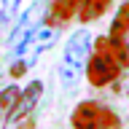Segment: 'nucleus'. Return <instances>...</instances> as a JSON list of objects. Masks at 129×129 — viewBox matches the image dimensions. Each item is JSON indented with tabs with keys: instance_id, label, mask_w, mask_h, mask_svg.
I'll return each instance as SVG.
<instances>
[{
	"instance_id": "obj_1",
	"label": "nucleus",
	"mask_w": 129,
	"mask_h": 129,
	"mask_svg": "<svg viewBox=\"0 0 129 129\" xmlns=\"http://www.w3.org/2000/svg\"><path fill=\"white\" fill-rule=\"evenodd\" d=\"M126 64H129V48L121 43H113L108 35H102L91 43V54L86 62V81L97 89L116 83Z\"/></svg>"
},
{
	"instance_id": "obj_2",
	"label": "nucleus",
	"mask_w": 129,
	"mask_h": 129,
	"mask_svg": "<svg viewBox=\"0 0 129 129\" xmlns=\"http://www.w3.org/2000/svg\"><path fill=\"white\" fill-rule=\"evenodd\" d=\"M91 32L83 27V30H75L64 43L62 59H59V83H62L64 91H73L78 86V81L83 78L86 73V62L89 54H91Z\"/></svg>"
},
{
	"instance_id": "obj_3",
	"label": "nucleus",
	"mask_w": 129,
	"mask_h": 129,
	"mask_svg": "<svg viewBox=\"0 0 129 129\" xmlns=\"http://www.w3.org/2000/svg\"><path fill=\"white\" fill-rule=\"evenodd\" d=\"M73 129H124L118 113L100 100H81L70 113Z\"/></svg>"
},
{
	"instance_id": "obj_4",
	"label": "nucleus",
	"mask_w": 129,
	"mask_h": 129,
	"mask_svg": "<svg viewBox=\"0 0 129 129\" xmlns=\"http://www.w3.org/2000/svg\"><path fill=\"white\" fill-rule=\"evenodd\" d=\"M40 16H43V6H40V3H32L27 11H22V19L16 22V27L11 30V35H8V48H11L16 56L24 54L27 40L32 38V32L38 30V24H43Z\"/></svg>"
},
{
	"instance_id": "obj_5",
	"label": "nucleus",
	"mask_w": 129,
	"mask_h": 129,
	"mask_svg": "<svg viewBox=\"0 0 129 129\" xmlns=\"http://www.w3.org/2000/svg\"><path fill=\"white\" fill-rule=\"evenodd\" d=\"M40 94H43V83H40V81H30V83L19 91V100H16L11 116L6 118V126L8 129H19V126H22L24 121L30 118V113L38 108Z\"/></svg>"
},
{
	"instance_id": "obj_6",
	"label": "nucleus",
	"mask_w": 129,
	"mask_h": 129,
	"mask_svg": "<svg viewBox=\"0 0 129 129\" xmlns=\"http://www.w3.org/2000/svg\"><path fill=\"white\" fill-rule=\"evenodd\" d=\"M78 8H81V0H51V6L46 8V24L48 27H62L78 16Z\"/></svg>"
},
{
	"instance_id": "obj_7",
	"label": "nucleus",
	"mask_w": 129,
	"mask_h": 129,
	"mask_svg": "<svg viewBox=\"0 0 129 129\" xmlns=\"http://www.w3.org/2000/svg\"><path fill=\"white\" fill-rule=\"evenodd\" d=\"M113 0H81V8H78V19L83 24L94 22V19H100V16L108 14V8H110Z\"/></svg>"
},
{
	"instance_id": "obj_8",
	"label": "nucleus",
	"mask_w": 129,
	"mask_h": 129,
	"mask_svg": "<svg viewBox=\"0 0 129 129\" xmlns=\"http://www.w3.org/2000/svg\"><path fill=\"white\" fill-rule=\"evenodd\" d=\"M56 38V30L54 27H48V24H43V27H38V30L32 32V38L27 40V46H32V56L35 54H40V51H46L48 46H51V40ZM27 51V48H24ZM24 56V54H22Z\"/></svg>"
},
{
	"instance_id": "obj_9",
	"label": "nucleus",
	"mask_w": 129,
	"mask_h": 129,
	"mask_svg": "<svg viewBox=\"0 0 129 129\" xmlns=\"http://www.w3.org/2000/svg\"><path fill=\"white\" fill-rule=\"evenodd\" d=\"M22 14V0H0V30H6L19 19Z\"/></svg>"
},
{
	"instance_id": "obj_10",
	"label": "nucleus",
	"mask_w": 129,
	"mask_h": 129,
	"mask_svg": "<svg viewBox=\"0 0 129 129\" xmlns=\"http://www.w3.org/2000/svg\"><path fill=\"white\" fill-rule=\"evenodd\" d=\"M19 91H22L19 86H8V89H3V94H0V121H6L8 116H11L16 100H19Z\"/></svg>"
},
{
	"instance_id": "obj_11",
	"label": "nucleus",
	"mask_w": 129,
	"mask_h": 129,
	"mask_svg": "<svg viewBox=\"0 0 129 129\" xmlns=\"http://www.w3.org/2000/svg\"><path fill=\"white\" fill-rule=\"evenodd\" d=\"M27 64H30V59H24V56H16L14 67H11V75H24V73H27Z\"/></svg>"
},
{
	"instance_id": "obj_12",
	"label": "nucleus",
	"mask_w": 129,
	"mask_h": 129,
	"mask_svg": "<svg viewBox=\"0 0 129 129\" xmlns=\"http://www.w3.org/2000/svg\"><path fill=\"white\" fill-rule=\"evenodd\" d=\"M22 129H32V124H24V126H22Z\"/></svg>"
}]
</instances>
